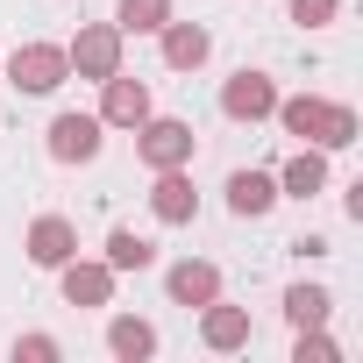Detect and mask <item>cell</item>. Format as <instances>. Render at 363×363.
<instances>
[{"label": "cell", "instance_id": "1", "mask_svg": "<svg viewBox=\"0 0 363 363\" xmlns=\"http://www.w3.org/2000/svg\"><path fill=\"white\" fill-rule=\"evenodd\" d=\"M271 114H278L285 135H299V143H313V150H349V143H356V107H342V100L292 93V100H278Z\"/></svg>", "mask_w": 363, "mask_h": 363}, {"label": "cell", "instance_id": "2", "mask_svg": "<svg viewBox=\"0 0 363 363\" xmlns=\"http://www.w3.org/2000/svg\"><path fill=\"white\" fill-rule=\"evenodd\" d=\"M193 150H200L193 121H171V114H150V121L135 128V157H143L150 171H193Z\"/></svg>", "mask_w": 363, "mask_h": 363}, {"label": "cell", "instance_id": "3", "mask_svg": "<svg viewBox=\"0 0 363 363\" xmlns=\"http://www.w3.org/2000/svg\"><path fill=\"white\" fill-rule=\"evenodd\" d=\"M121 43H128V36H121L114 22H86V29L65 43V65H72L79 79H93V86H100V79H114V72H121Z\"/></svg>", "mask_w": 363, "mask_h": 363}, {"label": "cell", "instance_id": "4", "mask_svg": "<svg viewBox=\"0 0 363 363\" xmlns=\"http://www.w3.org/2000/svg\"><path fill=\"white\" fill-rule=\"evenodd\" d=\"M0 72H8V86H15V93H57V86L72 79L65 43H22V50L0 65Z\"/></svg>", "mask_w": 363, "mask_h": 363}, {"label": "cell", "instance_id": "5", "mask_svg": "<svg viewBox=\"0 0 363 363\" xmlns=\"http://www.w3.org/2000/svg\"><path fill=\"white\" fill-rule=\"evenodd\" d=\"M100 114H57L50 121V135H43V150H50V164H93L100 157Z\"/></svg>", "mask_w": 363, "mask_h": 363}, {"label": "cell", "instance_id": "6", "mask_svg": "<svg viewBox=\"0 0 363 363\" xmlns=\"http://www.w3.org/2000/svg\"><path fill=\"white\" fill-rule=\"evenodd\" d=\"M143 121H150V86L128 72L100 79V128H143Z\"/></svg>", "mask_w": 363, "mask_h": 363}, {"label": "cell", "instance_id": "7", "mask_svg": "<svg viewBox=\"0 0 363 363\" xmlns=\"http://www.w3.org/2000/svg\"><path fill=\"white\" fill-rule=\"evenodd\" d=\"M114 278H121V271H114L107 257H100V264H93V257L57 264V292H65L72 306H107V299H114Z\"/></svg>", "mask_w": 363, "mask_h": 363}, {"label": "cell", "instance_id": "8", "mask_svg": "<svg viewBox=\"0 0 363 363\" xmlns=\"http://www.w3.org/2000/svg\"><path fill=\"white\" fill-rule=\"evenodd\" d=\"M271 107H278V79H264V72H235L221 86V114L228 121H271Z\"/></svg>", "mask_w": 363, "mask_h": 363}, {"label": "cell", "instance_id": "9", "mask_svg": "<svg viewBox=\"0 0 363 363\" xmlns=\"http://www.w3.org/2000/svg\"><path fill=\"white\" fill-rule=\"evenodd\" d=\"M22 250H29V264L57 271V264H72V257H79V228H72L65 214H36V221H29V235H22Z\"/></svg>", "mask_w": 363, "mask_h": 363}, {"label": "cell", "instance_id": "10", "mask_svg": "<svg viewBox=\"0 0 363 363\" xmlns=\"http://www.w3.org/2000/svg\"><path fill=\"white\" fill-rule=\"evenodd\" d=\"M250 306H228V299H207L200 306V342L214 349V356H235V349H250Z\"/></svg>", "mask_w": 363, "mask_h": 363}, {"label": "cell", "instance_id": "11", "mask_svg": "<svg viewBox=\"0 0 363 363\" xmlns=\"http://www.w3.org/2000/svg\"><path fill=\"white\" fill-rule=\"evenodd\" d=\"M157 43H164V65H171V72H200V65L214 57V36H207L200 22H178V15L157 29Z\"/></svg>", "mask_w": 363, "mask_h": 363}, {"label": "cell", "instance_id": "12", "mask_svg": "<svg viewBox=\"0 0 363 363\" xmlns=\"http://www.w3.org/2000/svg\"><path fill=\"white\" fill-rule=\"evenodd\" d=\"M271 178H278V200H313V193L328 186V150L299 143V150L285 157V171H271Z\"/></svg>", "mask_w": 363, "mask_h": 363}, {"label": "cell", "instance_id": "13", "mask_svg": "<svg viewBox=\"0 0 363 363\" xmlns=\"http://www.w3.org/2000/svg\"><path fill=\"white\" fill-rule=\"evenodd\" d=\"M164 292H171V306H207V299H221V271L207 257H186L164 271Z\"/></svg>", "mask_w": 363, "mask_h": 363}, {"label": "cell", "instance_id": "14", "mask_svg": "<svg viewBox=\"0 0 363 363\" xmlns=\"http://www.w3.org/2000/svg\"><path fill=\"white\" fill-rule=\"evenodd\" d=\"M150 214H157L164 228H186V221L200 214L193 178H186V171H157V186H150Z\"/></svg>", "mask_w": 363, "mask_h": 363}, {"label": "cell", "instance_id": "15", "mask_svg": "<svg viewBox=\"0 0 363 363\" xmlns=\"http://www.w3.org/2000/svg\"><path fill=\"white\" fill-rule=\"evenodd\" d=\"M271 207H278V178L271 171H235L228 178V214L235 221H264Z\"/></svg>", "mask_w": 363, "mask_h": 363}, {"label": "cell", "instance_id": "16", "mask_svg": "<svg viewBox=\"0 0 363 363\" xmlns=\"http://www.w3.org/2000/svg\"><path fill=\"white\" fill-rule=\"evenodd\" d=\"M107 349H114L121 363H143V356H157V328H150L143 313H114V320H107Z\"/></svg>", "mask_w": 363, "mask_h": 363}, {"label": "cell", "instance_id": "17", "mask_svg": "<svg viewBox=\"0 0 363 363\" xmlns=\"http://www.w3.org/2000/svg\"><path fill=\"white\" fill-rule=\"evenodd\" d=\"M328 313H335L328 285H292V292H285V320H292V335H299V328H328Z\"/></svg>", "mask_w": 363, "mask_h": 363}, {"label": "cell", "instance_id": "18", "mask_svg": "<svg viewBox=\"0 0 363 363\" xmlns=\"http://www.w3.org/2000/svg\"><path fill=\"white\" fill-rule=\"evenodd\" d=\"M164 22H171V0H121V8H114L121 36H157Z\"/></svg>", "mask_w": 363, "mask_h": 363}, {"label": "cell", "instance_id": "19", "mask_svg": "<svg viewBox=\"0 0 363 363\" xmlns=\"http://www.w3.org/2000/svg\"><path fill=\"white\" fill-rule=\"evenodd\" d=\"M107 264H114V271H150V264H157V242L135 235V228H114V235H107Z\"/></svg>", "mask_w": 363, "mask_h": 363}, {"label": "cell", "instance_id": "20", "mask_svg": "<svg viewBox=\"0 0 363 363\" xmlns=\"http://www.w3.org/2000/svg\"><path fill=\"white\" fill-rule=\"evenodd\" d=\"M292 356H299V363H335L342 349H335V342H328L320 328H299V342H292Z\"/></svg>", "mask_w": 363, "mask_h": 363}, {"label": "cell", "instance_id": "21", "mask_svg": "<svg viewBox=\"0 0 363 363\" xmlns=\"http://www.w3.org/2000/svg\"><path fill=\"white\" fill-rule=\"evenodd\" d=\"M335 15H342V0H292V22L299 29H328Z\"/></svg>", "mask_w": 363, "mask_h": 363}, {"label": "cell", "instance_id": "22", "mask_svg": "<svg viewBox=\"0 0 363 363\" xmlns=\"http://www.w3.org/2000/svg\"><path fill=\"white\" fill-rule=\"evenodd\" d=\"M15 356H22V363H57L65 349H57V335H22V342H15Z\"/></svg>", "mask_w": 363, "mask_h": 363}]
</instances>
